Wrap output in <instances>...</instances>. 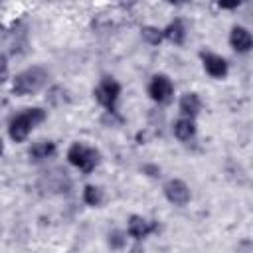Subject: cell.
Masks as SVG:
<instances>
[{"label":"cell","mask_w":253,"mask_h":253,"mask_svg":"<svg viewBox=\"0 0 253 253\" xmlns=\"http://www.w3.org/2000/svg\"><path fill=\"white\" fill-rule=\"evenodd\" d=\"M49 71L43 65H30L22 71H18L10 79V91L16 97H32L47 87Z\"/></svg>","instance_id":"cell-1"},{"label":"cell","mask_w":253,"mask_h":253,"mask_svg":"<svg viewBox=\"0 0 253 253\" xmlns=\"http://www.w3.org/2000/svg\"><path fill=\"white\" fill-rule=\"evenodd\" d=\"M47 119V111L43 107H26L18 115L8 121V136L12 142H26L36 126H40Z\"/></svg>","instance_id":"cell-2"},{"label":"cell","mask_w":253,"mask_h":253,"mask_svg":"<svg viewBox=\"0 0 253 253\" xmlns=\"http://www.w3.org/2000/svg\"><path fill=\"white\" fill-rule=\"evenodd\" d=\"M65 158H67L69 166L79 170L83 176H89L99 168V164L103 160V154L97 146H91L83 140H75V142L69 144V148L65 152Z\"/></svg>","instance_id":"cell-3"},{"label":"cell","mask_w":253,"mask_h":253,"mask_svg":"<svg viewBox=\"0 0 253 253\" xmlns=\"http://www.w3.org/2000/svg\"><path fill=\"white\" fill-rule=\"evenodd\" d=\"M121 93H123L121 83L111 75L101 77L99 83L93 87V99L97 101L99 107L105 109V113H117V105H119Z\"/></svg>","instance_id":"cell-4"},{"label":"cell","mask_w":253,"mask_h":253,"mask_svg":"<svg viewBox=\"0 0 253 253\" xmlns=\"http://www.w3.org/2000/svg\"><path fill=\"white\" fill-rule=\"evenodd\" d=\"M146 95L148 99L158 105V107H166L174 101L176 97V85L172 81L170 75L166 73H154L150 79H148V85H146Z\"/></svg>","instance_id":"cell-5"},{"label":"cell","mask_w":253,"mask_h":253,"mask_svg":"<svg viewBox=\"0 0 253 253\" xmlns=\"http://www.w3.org/2000/svg\"><path fill=\"white\" fill-rule=\"evenodd\" d=\"M162 196L166 198L168 204L176 208H186L192 202V188L182 178H168L162 184Z\"/></svg>","instance_id":"cell-6"},{"label":"cell","mask_w":253,"mask_h":253,"mask_svg":"<svg viewBox=\"0 0 253 253\" xmlns=\"http://www.w3.org/2000/svg\"><path fill=\"white\" fill-rule=\"evenodd\" d=\"M158 229H160V223H158L156 219L144 217V215H140V213H130V215L126 217V227H125V231H126L128 239H132V241H144L146 237L158 233Z\"/></svg>","instance_id":"cell-7"},{"label":"cell","mask_w":253,"mask_h":253,"mask_svg":"<svg viewBox=\"0 0 253 253\" xmlns=\"http://www.w3.org/2000/svg\"><path fill=\"white\" fill-rule=\"evenodd\" d=\"M200 63H202V69L206 71V75H210L215 81H223L229 75V61L221 53H215L211 49H202Z\"/></svg>","instance_id":"cell-8"},{"label":"cell","mask_w":253,"mask_h":253,"mask_svg":"<svg viewBox=\"0 0 253 253\" xmlns=\"http://www.w3.org/2000/svg\"><path fill=\"white\" fill-rule=\"evenodd\" d=\"M227 43H229V47H231L235 53H239V55L251 53V49H253V36H251V30H249L247 26L233 24V26L229 28Z\"/></svg>","instance_id":"cell-9"},{"label":"cell","mask_w":253,"mask_h":253,"mask_svg":"<svg viewBox=\"0 0 253 253\" xmlns=\"http://www.w3.org/2000/svg\"><path fill=\"white\" fill-rule=\"evenodd\" d=\"M202 109H204V101L196 91H184L178 97V113H180V117L196 121L200 117Z\"/></svg>","instance_id":"cell-10"},{"label":"cell","mask_w":253,"mask_h":253,"mask_svg":"<svg viewBox=\"0 0 253 253\" xmlns=\"http://www.w3.org/2000/svg\"><path fill=\"white\" fill-rule=\"evenodd\" d=\"M162 38L164 42L172 43V45H184L188 40V26L182 18H174L170 20L166 26H162Z\"/></svg>","instance_id":"cell-11"},{"label":"cell","mask_w":253,"mask_h":253,"mask_svg":"<svg viewBox=\"0 0 253 253\" xmlns=\"http://www.w3.org/2000/svg\"><path fill=\"white\" fill-rule=\"evenodd\" d=\"M172 134L176 140L180 142H192L198 136V123L194 119H186V117H178L172 123Z\"/></svg>","instance_id":"cell-12"},{"label":"cell","mask_w":253,"mask_h":253,"mask_svg":"<svg viewBox=\"0 0 253 253\" xmlns=\"http://www.w3.org/2000/svg\"><path fill=\"white\" fill-rule=\"evenodd\" d=\"M57 154V144L53 140H38L28 148V156L32 162H45Z\"/></svg>","instance_id":"cell-13"},{"label":"cell","mask_w":253,"mask_h":253,"mask_svg":"<svg viewBox=\"0 0 253 253\" xmlns=\"http://www.w3.org/2000/svg\"><path fill=\"white\" fill-rule=\"evenodd\" d=\"M81 200L89 208H101L105 204V190L97 184H85L81 190Z\"/></svg>","instance_id":"cell-14"},{"label":"cell","mask_w":253,"mask_h":253,"mask_svg":"<svg viewBox=\"0 0 253 253\" xmlns=\"http://www.w3.org/2000/svg\"><path fill=\"white\" fill-rule=\"evenodd\" d=\"M126 243H128V235H126L125 229L115 227V229H111L107 233V245H109V249H113V251H125L126 249Z\"/></svg>","instance_id":"cell-15"},{"label":"cell","mask_w":253,"mask_h":253,"mask_svg":"<svg viewBox=\"0 0 253 253\" xmlns=\"http://www.w3.org/2000/svg\"><path fill=\"white\" fill-rule=\"evenodd\" d=\"M140 38H142L144 43L154 45V47L160 45V43L164 42V38H162V28L152 26V24H146V26L140 28Z\"/></svg>","instance_id":"cell-16"},{"label":"cell","mask_w":253,"mask_h":253,"mask_svg":"<svg viewBox=\"0 0 253 253\" xmlns=\"http://www.w3.org/2000/svg\"><path fill=\"white\" fill-rule=\"evenodd\" d=\"M10 79V59L6 53H0V83H6Z\"/></svg>","instance_id":"cell-17"},{"label":"cell","mask_w":253,"mask_h":253,"mask_svg":"<svg viewBox=\"0 0 253 253\" xmlns=\"http://www.w3.org/2000/svg\"><path fill=\"white\" fill-rule=\"evenodd\" d=\"M140 172L146 176V178H160L162 176V168L158 166V164H142L140 166Z\"/></svg>","instance_id":"cell-18"},{"label":"cell","mask_w":253,"mask_h":253,"mask_svg":"<svg viewBox=\"0 0 253 253\" xmlns=\"http://www.w3.org/2000/svg\"><path fill=\"white\" fill-rule=\"evenodd\" d=\"M128 253H146L142 241H132V245L128 247Z\"/></svg>","instance_id":"cell-19"},{"label":"cell","mask_w":253,"mask_h":253,"mask_svg":"<svg viewBox=\"0 0 253 253\" xmlns=\"http://www.w3.org/2000/svg\"><path fill=\"white\" fill-rule=\"evenodd\" d=\"M4 148H6V146H4V138H2V136H0V156H2V154H4Z\"/></svg>","instance_id":"cell-20"}]
</instances>
